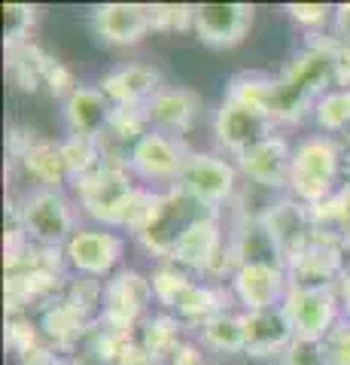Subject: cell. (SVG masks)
I'll list each match as a JSON object with an SVG mask.
<instances>
[{
  "mask_svg": "<svg viewBox=\"0 0 350 365\" xmlns=\"http://www.w3.org/2000/svg\"><path fill=\"white\" fill-rule=\"evenodd\" d=\"M338 86V40H326L320 46H308L299 52L284 76L274 79V98H271V116L296 122L304 116L314 101L326 98L323 91Z\"/></svg>",
  "mask_w": 350,
  "mask_h": 365,
  "instance_id": "obj_1",
  "label": "cell"
},
{
  "mask_svg": "<svg viewBox=\"0 0 350 365\" xmlns=\"http://www.w3.org/2000/svg\"><path fill=\"white\" fill-rule=\"evenodd\" d=\"M341 170V153L332 137H308L292 150V170L289 189L296 192V201L317 207L329 198V192Z\"/></svg>",
  "mask_w": 350,
  "mask_h": 365,
  "instance_id": "obj_2",
  "label": "cell"
},
{
  "mask_svg": "<svg viewBox=\"0 0 350 365\" xmlns=\"http://www.w3.org/2000/svg\"><path fill=\"white\" fill-rule=\"evenodd\" d=\"M210 213H217V210H210L205 204H198L195 198H189L183 189H171L168 195H159L153 216L138 232V237L150 253L171 259L180 237H183L198 220H205Z\"/></svg>",
  "mask_w": 350,
  "mask_h": 365,
  "instance_id": "obj_3",
  "label": "cell"
},
{
  "mask_svg": "<svg viewBox=\"0 0 350 365\" xmlns=\"http://www.w3.org/2000/svg\"><path fill=\"white\" fill-rule=\"evenodd\" d=\"M259 222H262V228L268 232L280 262H284V268H287L289 259H296L299 253H304V250L320 237L314 207H308V204H302V201L271 204V207L259 216Z\"/></svg>",
  "mask_w": 350,
  "mask_h": 365,
  "instance_id": "obj_4",
  "label": "cell"
},
{
  "mask_svg": "<svg viewBox=\"0 0 350 365\" xmlns=\"http://www.w3.org/2000/svg\"><path fill=\"white\" fill-rule=\"evenodd\" d=\"M21 235L40 247H58L73 237V213L61 192L40 189L21 207Z\"/></svg>",
  "mask_w": 350,
  "mask_h": 365,
  "instance_id": "obj_5",
  "label": "cell"
},
{
  "mask_svg": "<svg viewBox=\"0 0 350 365\" xmlns=\"http://www.w3.org/2000/svg\"><path fill=\"white\" fill-rule=\"evenodd\" d=\"M213 128H217V137L225 150L235 155H244L247 150H253L256 143L274 137V116L259 107L241 104V101H235V98H225L222 107L217 110Z\"/></svg>",
  "mask_w": 350,
  "mask_h": 365,
  "instance_id": "obj_6",
  "label": "cell"
},
{
  "mask_svg": "<svg viewBox=\"0 0 350 365\" xmlns=\"http://www.w3.org/2000/svg\"><path fill=\"white\" fill-rule=\"evenodd\" d=\"M76 189H80L83 207L98 220H104L107 225H119V216L134 192L125 168L119 165H101L92 174L76 180Z\"/></svg>",
  "mask_w": 350,
  "mask_h": 365,
  "instance_id": "obj_7",
  "label": "cell"
},
{
  "mask_svg": "<svg viewBox=\"0 0 350 365\" xmlns=\"http://www.w3.org/2000/svg\"><path fill=\"white\" fill-rule=\"evenodd\" d=\"M177 189H183L189 198H195L205 207L217 210L235 192V168L225 158L192 153L177 177Z\"/></svg>",
  "mask_w": 350,
  "mask_h": 365,
  "instance_id": "obj_8",
  "label": "cell"
},
{
  "mask_svg": "<svg viewBox=\"0 0 350 365\" xmlns=\"http://www.w3.org/2000/svg\"><path fill=\"white\" fill-rule=\"evenodd\" d=\"M284 314L296 338L323 341L335 323V292L332 289H299L289 287L284 299Z\"/></svg>",
  "mask_w": 350,
  "mask_h": 365,
  "instance_id": "obj_9",
  "label": "cell"
},
{
  "mask_svg": "<svg viewBox=\"0 0 350 365\" xmlns=\"http://www.w3.org/2000/svg\"><path fill=\"white\" fill-rule=\"evenodd\" d=\"M253 25V6L247 4H201L192 9V28L198 40L213 49H225L247 37Z\"/></svg>",
  "mask_w": 350,
  "mask_h": 365,
  "instance_id": "obj_10",
  "label": "cell"
},
{
  "mask_svg": "<svg viewBox=\"0 0 350 365\" xmlns=\"http://www.w3.org/2000/svg\"><path fill=\"white\" fill-rule=\"evenodd\" d=\"M153 299H155L153 280H146L138 271H122L104 289V323L125 332V329L134 326V319L146 311V304Z\"/></svg>",
  "mask_w": 350,
  "mask_h": 365,
  "instance_id": "obj_11",
  "label": "cell"
},
{
  "mask_svg": "<svg viewBox=\"0 0 350 365\" xmlns=\"http://www.w3.org/2000/svg\"><path fill=\"white\" fill-rule=\"evenodd\" d=\"M189 155L192 153H186V146L177 137L150 131L131 146L128 165L146 180H177Z\"/></svg>",
  "mask_w": 350,
  "mask_h": 365,
  "instance_id": "obj_12",
  "label": "cell"
},
{
  "mask_svg": "<svg viewBox=\"0 0 350 365\" xmlns=\"http://www.w3.org/2000/svg\"><path fill=\"white\" fill-rule=\"evenodd\" d=\"M235 292L247 304V311H271L280 307L287 299V271L284 265H265V262H250L235 271Z\"/></svg>",
  "mask_w": 350,
  "mask_h": 365,
  "instance_id": "obj_13",
  "label": "cell"
},
{
  "mask_svg": "<svg viewBox=\"0 0 350 365\" xmlns=\"http://www.w3.org/2000/svg\"><path fill=\"white\" fill-rule=\"evenodd\" d=\"M113 107H146L162 91V73L150 64H125L101 79Z\"/></svg>",
  "mask_w": 350,
  "mask_h": 365,
  "instance_id": "obj_14",
  "label": "cell"
},
{
  "mask_svg": "<svg viewBox=\"0 0 350 365\" xmlns=\"http://www.w3.org/2000/svg\"><path fill=\"white\" fill-rule=\"evenodd\" d=\"M67 259L83 277H104L122 256V237L113 232H73L67 241Z\"/></svg>",
  "mask_w": 350,
  "mask_h": 365,
  "instance_id": "obj_15",
  "label": "cell"
},
{
  "mask_svg": "<svg viewBox=\"0 0 350 365\" xmlns=\"http://www.w3.org/2000/svg\"><path fill=\"white\" fill-rule=\"evenodd\" d=\"M238 165L247 180L259 182L265 189H284L289 186V170H292V153L284 137H268L256 143L253 150L238 155Z\"/></svg>",
  "mask_w": 350,
  "mask_h": 365,
  "instance_id": "obj_16",
  "label": "cell"
},
{
  "mask_svg": "<svg viewBox=\"0 0 350 365\" xmlns=\"http://www.w3.org/2000/svg\"><path fill=\"white\" fill-rule=\"evenodd\" d=\"M95 31L113 46H134L153 31V9L140 4H104L95 9Z\"/></svg>",
  "mask_w": 350,
  "mask_h": 365,
  "instance_id": "obj_17",
  "label": "cell"
},
{
  "mask_svg": "<svg viewBox=\"0 0 350 365\" xmlns=\"http://www.w3.org/2000/svg\"><path fill=\"white\" fill-rule=\"evenodd\" d=\"M296 341L292 326L284 314V307L271 311H247L244 314V350L250 356H274L287 353V347Z\"/></svg>",
  "mask_w": 350,
  "mask_h": 365,
  "instance_id": "obj_18",
  "label": "cell"
},
{
  "mask_svg": "<svg viewBox=\"0 0 350 365\" xmlns=\"http://www.w3.org/2000/svg\"><path fill=\"white\" fill-rule=\"evenodd\" d=\"M110 113L113 104L110 98L92 86H76V91L64 101V119H67V128L71 134H80V137H101L110 122Z\"/></svg>",
  "mask_w": 350,
  "mask_h": 365,
  "instance_id": "obj_19",
  "label": "cell"
},
{
  "mask_svg": "<svg viewBox=\"0 0 350 365\" xmlns=\"http://www.w3.org/2000/svg\"><path fill=\"white\" fill-rule=\"evenodd\" d=\"M198 116V95L189 88H162L150 104H146V119L155 125V131L177 137L186 131Z\"/></svg>",
  "mask_w": 350,
  "mask_h": 365,
  "instance_id": "obj_20",
  "label": "cell"
},
{
  "mask_svg": "<svg viewBox=\"0 0 350 365\" xmlns=\"http://www.w3.org/2000/svg\"><path fill=\"white\" fill-rule=\"evenodd\" d=\"M217 256H220V225H217V213H210L180 237L171 262L189 268H210Z\"/></svg>",
  "mask_w": 350,
  "mask_h": 365,
  "instance_id": "obj_21",
  "label": "cell"
},
{
  "mask_svg": "<svg viewBox=\"0 0 350 365\" xmlns=\"http://www.w3.org/2000/svg\"><path fill=\"white\" fill-rule=\"evenodd\" d=\"M21 162H25L28 168V174L40 182V186H58V182L64 177H71V170H67V162H64V150H61V143L55 146V143H31L25 155H21Z\"/></svg>",
  "mask_w": 350,
  "mask_h": 365,
  "instance_id": "obj_22",
  "label": "cell"
},
{
  "mask_svg": "<svg viewBox=\"0 0 350 365\" xmlns=\"http://www.w3.org/2000/svg\"><path fill=\"white\" fill-rule=\"evenodd\" d=\"M49 55H43L37 46H13L9 49V76L21 91H37L40 83H46Z\"/></svg>",
  "mask_w": 350,
  "mask_h": 365,
  "instance_id": "obj_23",
  "label": "cell"
},
{
  "mask_svg": "<svg viewBox=\"0 0 350 365\" xmlns=\"http://www.w3.org/2000/svg\"><path fill=\"white\" fill-rule=\"evenodd\" d=\"M201 341L213 350L222 353H238L244 350V317H235L229 311L213 314L201 323Z\"/></svg>",
  "mask_w": 350,
  "mask_h": 365,
  "instance_id": "obj_24",
  "label": "cell"
},
{
  "mask_svg": "<svg viewBox=\"0 0 350 365\" xmlns=\"http://www.w3.org/2000/svg\"><path fill=\"white\" fill-rule=\"evenodd\" d=\"M225 98H235L241 104H250L271 113V98H274V79H268L262 73H238L229 83V95Z\"/></svg>",
  "mask_w": 350,
  "mask_h": 365,
  "instance_id": "obj_25",
  "label": "cell"
},
{
  "mask_svg": "<svg viewBox=\"0 0 350 365\" xmlns=\"http://www.w3.org/2000/svg\"><path fill=\"white\" fill-rule=\"evenodd\" d=\"M174 311L183 314L186 319H198V326H201V323H205V319H210L213 314H220L222 304H220L217 292H213L210 287H201V283H189V287L177 295Z\"/></svg>",
  "mask_w": 350,
  "mask_h": 365,
  "instance_id": "obj_26",
  "label": "cell"
},
{
  "mask_svg": "<svg viewBox=\"0 0 350 365\" xmlns=\"http://www.w3.org/2000/svg\"><path fill=\"white\" fill-rule=\"evenodd\" d=\"M43 329H46L55 341H61V344H76L86 332V319L76 314L71 304L58 302L55 307H49L46 317H43Z\"/></svg>",
  "mask_w": 350,
  "mask_h": 365,
  "instance_id": "obj_27",
  "label": "cell"
},
{
  "mask_svg": "<svg viewBox=\"0 0 350 365\" xmlns=\"http://www.w3.org/2000/svg\"><path fill=\"white\" fill-rule=\"evenodd\" d=\"M140 350L150 353L153 359H162L165 353H171V350L177 353V323L174 319H168V317L153 319L140 335Z\"/></svg>",
  "mask_w": 350,
  "mask_h": 365,
  "instance_id": "obj_28",
  "label": "cell"
},
{
  "mask_svg": "<svg viewBox=\"0 0 350 365\" xmlns=\"http://www.w3.org/2000/svg\"><path fill=\"white\" fill-rule=\"evenodd\" d=\"M317 122L323 131H341L350 125V88H335L317 104Z\"/></svg>",
  "mask_w": 350,
  "mask_h": 365,
  "instance_id": "obj_29",
  "label": "cell"
},
{
  "mask_svg": "<svg viewBox=\"0 0 350 365\" xmlns=\"http://www.w3.org/2000/svg\"><path fill=\"white\" fill-rule=\"evenodd\" d=\"M31 28H34V6H25V4H6L4 6V40H6V49H13V46H25Z\"/></svg>",
  "mask_w": 350,
  "mask_h": 365,
  "instance_id": "obj_30",
  "label": "cell"
},
{
  "mask_svg": "<svg viewBox=\"0 0 350 365\" xmlns=\"http://www.w3.org/2000/svg\"><path fill=\"white\" fill-rule=\"evenodd\" d=\"M101 287H98V280L95 277H76L71 287H67V299L64 304H71L76 314H80L83 319L88 317V311H95L98 302H101Z\"/></svg>",
  "mask_w": 350,
  "mask_h": 365,
  "instance_id": "obj_31",
  "label": "cell"
},
{
  "mask_svg": "<svg viewBox=\"0 0 350 365\" xmlns=\"http://www.w3.org/2000/svg\"><path fill=\"white\" fill-rule=\"evenodd\" d=\"M153 292H155V299H159L162 304H168V307H174V302H177V295L183 292L186 287H189V277L186 274H180L177 268H171V265H162L159 271L153 274Z\"/></svg>",
  "mask_w": 350,
  "mask_h": 365,
  "instance_id": "obj_32",
  "label": "cell"
},
{
  "mask_svg": "<svg viewBox=\"0 0 350 365\" xmlns=\"http://www.w3.org/2000/svg\"><path fill=\"white\" fill-rule=\"evenodd\" d=\"M314 216H317V222H332L338 232L350 235V186L335 192V195L326 201V204H317L314 207Z\"/></svg>",
  "mask_w": 350,
  "mask_h": 365,
  "instance_id": "obj_33",
  "label": "cell"
},
{
  "mask_svg": "<svg viewBox=\"0 0 350 365\" xmlns=\"http://www.w3.org/2000/svg\"><path fill=\"white\" fill-rule=\"evenodd\" d=\"M284 365H329V356H326V341L296 338L284 353Z\"/></svg>",
  "mask_w": 350,
  "mask_h": 365,
  "instance_id": "obj_34",
  "label": "cell"
},
{
  "mask_svg": "<svg viewBox=\"0 0 350 365\" xmlns=\"http://www.w3.org/2000/svg\"><path fill=\"white\" fill-rule=\"evenodd\" d=\"M153 9V31H177L192 25L195 6H150Z\"/></svg>",
  "mask_w": 350,
  "mask_h": 365,
  "instance_id": "obj_35",
  "label": "cell"
},
{
  "mask_svg": "<svg viewBox=\"0 0 350 365\" xmlns=\"http://www.w3.org/2000/svg\"><path fill=\"white\" fill-rule=\"evenodd\" d=\"M326 341V356H329V365H350V323L335 326Z\"/></svg>",
  "mask_w": 350,
  "mask_h": 365,
  "instance_id": "obj_36",
  "label": "cell"
},
{
  "mask_svg": "<svg viewBox=\"0 0 350 365\" xmlns=\"http://www.w3.org/2000/svg\"><path fill=\"white\" fill-rule=\"evenodd\" d=\"M46 83H49V88H52V95H67V98H71L73 91H76L71 71H67V67H64L61 61H55V58H49V67H46Z\"/></svg>",
  "mask_w": 350,
  "mask_h": 365,
  "instance_id": "obj_37",
  "label": "cell"
},
{
  "mask_svg": "<svg viewBox=\"0 0 350 365\" xmlns=\"http://www.w3.org/2000/svg\"><path fill=\"white\" fill-rule=\"evenodd\" d=\"M287 9H289V16L296 19L299 25H308V28L323 25L326 16H329V6L326 4H289Z\"/></svg>",
  "mask_w": 350,
  "mask_h": 365,
  "instance_id": "obj_38",
  "label": "cell"
},
{
  "mask_svg": "<svg viewBox=\"0 0 350 365\" xmlns=\"http://www.w3.org/2000/svg\"><path fill=\"white\" fill-rule=\"evenodd\" d=\"M335 31H338V40L350 46V4L335 9Z\"/></svg>",
  "mask_w": 350,
  "mask_h": 365,
  "instance_id": "obj_39",
  "label": "cell"
},
{
  "mask_svg": "<svg viewBox=\"0 0 350 365\" xmlns=\"http://www.w3.org/2000/svg\"><path fill=\"white\" fill-rule=\"evenodd\" d=\"M338 292H341V302L347 307V314H350V256L344 262V271H341V280H338Z\"/></svg>",
  "mask_w": 350,
  "mask_h": 365,
  "instance_id": "obj_40",
  "label": "cell"
},
{
  "mask_svg": "<svg viewBox=\"0 0 350 365\" xmlns=\"http://www.w3.org/2000/svg\"><path fill=\"white\" fill-rule=\"evenodd\" d=\"M195 365H201V362H195Z\"/></svg>",
  "mask_w": 350,
  "mask_h": 365,
  "instance_id": "obj_41",
  "label": "cell"
}]
</instances>
